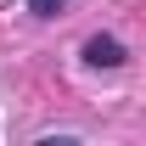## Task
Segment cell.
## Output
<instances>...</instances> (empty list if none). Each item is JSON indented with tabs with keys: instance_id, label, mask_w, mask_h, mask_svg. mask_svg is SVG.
I'll return each mask as SVG.
<instances>
[{
	"instance_id": "obj_1",
	"label": "cell",
	"mask_w": 146,
	"mask_h": 146,
	"mask_svg": "<svg viewBox=\"0 0 146 146\" xmlns=\"http://www.w3.org/2000/svg\"><path fill=\"white\" fill-rule=\"evenodd\" d=\"M84 62L90 68H124V45L112 34H96V39H84Z\"/></svg>"
},
{
	"instance_id": "obj_2",
	"label": "cell",
	"mask_w": 146,
	"mask_h": 146,
	"mask_svg": "<svg viewBox=\"0 0 146 146\" xmlns=\"http://www.w3.org/2000/svg\"><path fill=\"white\" fill-rule=\"evenodd\" d=\"M62 6H68V0H28V11H34V17H56Z\"/></svg>"
}]
</instances>
